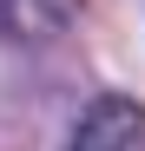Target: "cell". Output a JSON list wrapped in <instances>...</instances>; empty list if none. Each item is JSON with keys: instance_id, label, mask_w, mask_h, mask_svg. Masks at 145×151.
<instances>
[{"instance_id": "cell-1", "label": "cell", "mask_w": 145, "mask_h": 151, "mask_svg": "<svg viewBox=\"0 0 145 151\" xmlns=\"http://www.w3.org/2000/svg\"><path fill=\"white\" fill-rule=\"evenodd\" d=\"M66 151H145V105L125 99V92L92 99Z\"/></svg>"}, {"instance_id": "cell-2", "label": "cell", "mask_w": 145, "mask_h": 151, "mask_svg": "<svg viewBox=\"0 0 145 151\" xmlns=\"http://www.w3.org/2000/svg\"><path fill=\"white\" fill-rule=\"evenodd\" d=\"M79 20V0H0V40L13 46H46Z\"/></svg>"}]
</instances>
